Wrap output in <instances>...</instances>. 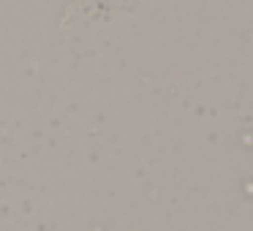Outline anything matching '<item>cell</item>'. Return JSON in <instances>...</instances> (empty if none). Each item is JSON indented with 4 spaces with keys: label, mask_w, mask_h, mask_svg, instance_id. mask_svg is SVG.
I'll return each mask as SVG.
<instances>
[]
</instances>
